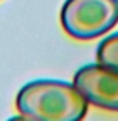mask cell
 I'll return each instance as SVG.
<instances>
[{"instance_id":"1","label":"cell","mask_w":118,"mask_h":121,"mask_svg":"<svg viewBox=\"0 0 118 121\" xmlns=\"http://www.w3.org/2000/svg\"><path fill=\"white\" fill-rule=\"evenodd\" d=\"M16 107L35 121H82L87 116L89 102L71 83L37 80L19 90Z\"/></svg>"},{"instance_id":"2","label":"cell","mask_w":118,"mask_h":121,"mask_svg":"<svg viewBox=\"0 0 118 121\" xmlns=\"http://www.w3.org/2000/svg\"><path fill=\"white\" fill-rule=\"evenodd\" d=\"M118 23V0H66L61 24L71 38L94 40Z\"/></svg>"},{"instance_id":"3","label":"cell","mask_w":118,"mask_h":121,"mask_svg":"<svg viewBox=\"0 0 118 121\" xmlns=\"http://www.w3.org/2000/svg\"><path fill=\"white\" fill-rule=\"evenodd\" d=\"M73 85L89 104L118 112V69L103 64H89L76 71Z\"/></svg>"},{"instance_id":"4","label":"cell","mask_w":118,"mask_h":121,"mask_svg":"<svg viewBox=\"0 0 118 121\" xmlns=\"http://www.w3.org/2000/svg\"><path fill=\"white\" fill-rule=\"evenodd\" d=\"M97 62L118 69V33L106 36L97 47Z\"/></svg>"},{"instance_id":"5","label":"cell","mask_w":118,"mask_h":121,"mask_svg":"<svg viewBox=\"0 0 118 121\" xmlns=\"http://www.w3.org/2000/svg\"><path fill=\"white\" fill-rule=\"evenodd\" d=\"M9 121H35V119H31V118L24 116V114H21V116H14V118H10Z\"/></svg>"}]
</instances>
